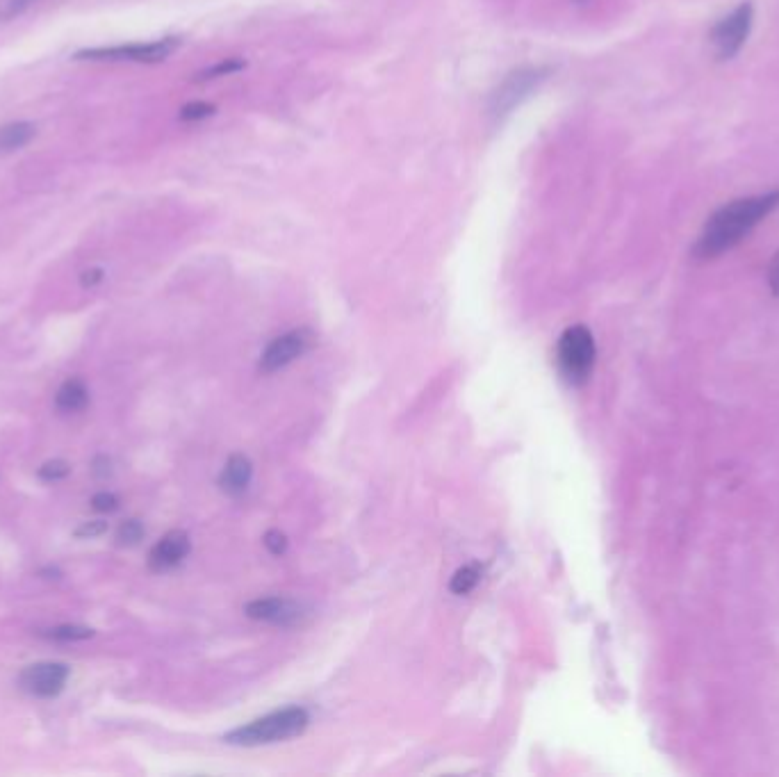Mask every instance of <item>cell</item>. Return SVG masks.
<instances>
[{"label":"cell","instance_id":"1","mask_svg":"<svg viewBox=\"0 0 779 777\" xmlns=\"http://www.w3.org/2000/svg\"><path fill=\"white\" fill-rule=\"evenodd\" d=\"M779 206V190L748 196V199H736L718 208L704 224V231L697 240L693 253L702 260H711L720 253L736 247L738 242L748 235L761 219Z\"/></svg>","mask_w":779,"mask_h":777},{"label":"cell","instance_id":"2","mask_svg":"<svg viewBox=\"0 0 779 777\" xmlns=\"http://www.w3.org/2000/svg\"><path fill=\"white\" fill-rule=\"evenodd\" d=\"M310 723V716L306 709L301 707H287L281 711H274V714L262 716L258 721H253L244 727H237L231 734H226V741L233 743V746H265V743H278V741H287L294 739L306 732V727Z\"/></svg>","mask_w":779,"mask_h":777},{"label":"cell","instance_id":"3","mask_svg":"<svg viewBox=\"0 0 779 777\" xmlns=\"http://www.w3.org/2000/svg\"><path fill=\"white\" fill-rule=\"evenodd\" d=\"M556 358H559V370L568 383L572 386L586 383L595 365L593 333L581 324L565 329L559 340V349H556Z\"/></svg>","mask_w":779,"mask_h":777},{"label":"cell","instance_id":"4","mask_svg":"<svg viewBox=\"0 0 779 777\" xmlns=\"http://www.w3.org/2000/svg\"><path fill=\"white\" fill-rule=\"evenodd\" d=\"M180 46L178 37H164L158 42H142V44H121V46H98L85 48L76 53V60H92V62H137V64H158L164 62L169 55L176 53Z\"/></svg>","mask_w":779,"mask_h":777},{"label":"cell","instance_id":"5","mask_svg":"<svg viewBox=\"0 0 779 777\" xmlns=\"http://www.w3.org/2000/svg\"><path fill=\"white\" fill-rule=\"evenodd\" d=\"M545 78H547V71L538 67H524L508 73V76L502 80V85H499L490 96L488 110L492 117L495 119L506 117L515 105H520L524 98L536 92L538 85L543 83Z\"/></svg>","mask_w":779,"mask_h":777},{"label":"cell","instance_id":"6","mask_svg":"<svg viewBox=\"0 0 779 777\" xmlns=\"http://www.w3.org/2000/svg\"><path fill=\"white\" fill-rule=\"evenodd\" d=\"M754 21V7L752 3H741L736 10L729 12L725 19H720L711 30V44L716 51L718 60H732L738 55L743 44L748 42V35L752 30Z\"/></svg>","mask_w":779,"mask_h":777},{"label":"cell","instance_id":"7","mask_svg":"<svg viewBox=\"0 0 779 777\" xmlns=\"http://www.w3.org/2000/svg\"><path fill=\"white\" fill-rule=\"evenodd\" d=\"M71 677V668L62 661H37L21 670L19 686L32 698L51 700L64 691Z\"/></svg>","mask_w":779,"mask_h":777},{"label":"cell","instance_id":"8","mask_svg":"<svg viewBox=\"0 0 779 777\" xmlns=\"http://www.w3.org/2000/svg\"><path fill=\"white\" fill-rule=\"evenodd\" d=\"M313 345V333L308 329H297L281 335L276 338L272 345L265 349V354L260 358V370L262 372H276L281 367L290 365L292 361H297L299 356L306 354V351Z\"/></svg>","mask_w":779,"mask_h":777},{"label":"cell","instance_id":"9","mask_svg":"<svg viewBox=\"0 0 779 777\" xmlns=\"http://www.w3.org/2000/svg\"><path fill=\"white\" fill-rule=\"evenodd\" d=\"M246 616L253 620H265V623L292 627L303 623L308 616L303 604L287 600V597H265V600H253L246 604Z\"/></svg>","mask_w":779,"mask_h":777},{"label":"cell","instance_id":"10","mask_svg":"<svg viewBox=\"0 0 779 777\" xmlns=\"http://www.w3.org/2000/svg\"><path fill=\"white\" fill-rule=\"evenodd\" d=\"M190 536L185 531L174 529L169 534H164L158 543L153 545V550L149 554V566L155 572H164L171 570L183 563V559L190 554Z\"/></svg>","mask_w":779,"mask_h":777},{"label":"cell","instance_id":"11","mask_svg":"<svg viewBox=\"0 0 779 777\" xmlns=\"http://www.w3.org/2000/svg\"><path fill=\"white\" fill-rule=\"evenodd\" d=\"M251 477H253V465H251L249 458L242 456V454H235V456L228 458L226 468L219 477V486L226 495L240 497L244 490L249 488Z\"/></svg>","mask_w":779,"mask_h":777},{"label":"cell","instance_id":"12","mask_svg":"<svg viewBox=\"0 0 779 777\" xmlns=\"http://www.w3.org/2000/svg\"><path fill=\"white\" fill-rule=\"evenodd\" d=\"M87 404H89V390L85 386V381L80 379L64 381L55 395V406L57 411L62 413H80L85 411Z\"/></svg>","mask_w":779,"mask_h":777},{"label":"cell","instance_id":"13","mask_svg":"<svg viewBox=\"0 0 779 777\" xmlns=\"http://www.w3.org/2000/svg\"><path fill=\"white\" fill-rule=\"evenodd\" d=\"M37 128L28 124V121H14L0 128V155L19 151L26 146L32 137H35Z\"/></svg>","mask_w":779,"mask_h":777},{"label":"cell","instance_id":"14","mask_svg":"<svg viewBox=\"0 0 779 777\" xmlns=\"http://www.w3.org/2000/svg\"><path fill=\"white\" fill-rule=\"evenodd\" d=\"M94 629L85 627V625H57L53 629H46L44 636L57 643H76V641H87L94 639Z\"/></svg>","mask_w":779,"mask_h":777},{"label":"cell","instance_id":"15","mask_svg":"<svg viewBox=\"0 0 779 777\" xmlns=\"http://www.w3.org/2000/svg\"><path fill=\"white\" fill-rule=\"evenodd\" d=\"M479 579H481L479 566H463L454 577H451L449 588L454 595H467L470 591H474V586L479 584Z\"/></svg>","mask_w":779,"mask_h":777},{"label":"cell","instance_id":"16","mask_svg":"<svg viewBox=\"0 0 779 777\" xmlns=\"http://www.w3.org/2000/svg\"><path fill=\"white\" fill-rule=\"evenodd\" d=\"M37 474L41 481H46V484H55V481H62L69 477L71 465L67 461H62V458H53V461H46L41 465Z\"/></svg>","mask_w":779,"mask_h":777},{"label":"cell","instance_id":"17","mask_svg":"<svg viewBox=\"0 0 779 777\" xmlns=\"http://www.w3.org/2000/svg\"><path fill=\"white\" fill-rule=\"evenodd\" d=\"M144 534H146V529H144L142 522L135 520V518H130V520H123L121 525H119L117 541H119V545L133 547V545H137L139 541H142Z\"/></svg>","mask_w":779,"mask_h":777},{"label":"cell","instance_id":"18","mask_svg":"<svg viewBox=\"0 0 779 777\" xmlns=\"http://www.w3.org/2000/svg\"><path fill=\"white\" fill-rule=\"evenodd\" d=\"M246 69V62L242 60H235V57H228V60H221L219 64H215V67L205 69L199 78L196 80H215V78H224V76H231V73L235 71H242Z\"/></svg>","mask_w":779,"mask_h":777},{"label":"cell","instance_id":"19","mask_svg":"<svg viewBox=\"0 0 779 777\" xmlns=\"http://www.w3.org/2000/svg\"><path fill=\"white\" fill-rule=\"evenodd\" d=\"M210 114H215V105L203 103V101H194V103H187L185 108L180 110V119H183V121H201V119H208Z\"/></svg>","mask_w":779,"mask_h":777},{"label":"cell","instance_id":"20","mask_svg":"<svg viewBox=\"0 0 779 777\" xmlns=\"http://www.w3.org/2000/svg\"><path fill=\"white\" fill-rule=\"evenodd\" d=\"M108 529H110V525L105 520H89V522H82V525L76 529V538H82V541H92V538L108 534Z\"/></svg>","mask_w":779,"mask_h":777},{"label":"cell","instance_id":"21","mask_svg":"<svg viewBox=\"0 0 779 777\" xmlns=\"http://www.w3.org/2000/svg\"><path fill=\"white\" fill-rule=\"evenodd\" d=\"M92 509L98 513H114L119 509V497L110 490H101L92 497Z\"/></svg>","mask_w":779,"mask_h":777},{"label":"cell","instance_id":"22","mask_svg":"<svg viewBox=\"0 0 779 777\" xmlns=\"http://www.w3.org/2000/svg\"><path fill=\"white\" fill-rule=\"evenodd\" d=\"M265 545L272 554H283L285 547H287V538L281 534V531H267Z\"/></svg>","mask_w":779,"mask_h":777},{"label":"cell","instance_id":"23","mask_svg":"<svg viewBox=\"0 0 779 777\" xmlns=\"http://www.w3.org/2000/svg\"><path fill=\"white\" fill-rule=\"evenodd\" d=\"M30 3H35V0H0V14L12 16L16 12L26 10Z\"/></svg>","mask_w":779,"mask_h":777},{"label":"cell","instance_id":"24","mask_svg":"<svg viewBox=\"0 0 779 777\" xmlns=\"http://www.w3.org/2000/svg\"><path fill=\"white\" fill-rule=\"evenodd\" d=\"M92 472H94V477H98V479H105V477H110V474H112V463H110V458H105V456H98L96 461H94V468H92Z\"/></svg>","mask_w":779,"mask_h":777},{"label":"cell","instance_id":"25","mask_svg":"<svg viewBox=\"0 0 779 777\" xmlns=\"http://www.w3.org/2000/svg\"><path fill=\"white\" fill-rule=\"evenodd\" d=\"M768 281H770V288H773V292L779 297V251L775 253L773 263H770V269H768Z\"/></svg>","mask_w":779,"mask_h":777},{"label":"cell","instance_id":"26","mask_svg":"<svg viewBox=\"0 0 779 777\" xmlns=\"http://www.w3.org/2000/svg\"><path fill=\"white\" fill-rule=\"evenodd\" d=\"M101 281H103V269H98V267L89 269V272H85L80 278V283L85 285V288H94V285H98Z\"/></svg>","mask_w":779,"mask_h":777},{"label":"cell","instance_id":"27","mask_svg":"<svg viewBox=\"0 0 779 777\" xmlns=\"http://www.w3.org/2000/svg\"><path fill=\"white\" fill-rule=\"evenodd\" d=\"M39 575H41V577H44V579H60V577H62V570H60V568H57V566H48V568H44V570H41V572H39Z\"/></svg>","mask_w":779,"mask_h":777}]
</instances>
